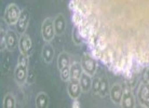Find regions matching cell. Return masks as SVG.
I'll return each instance as SVG.
<instances>
[{
  "label": "cell",
  "mask_w": 149,
  "mask_h": 108,
  "mask_svg": "<svg viewBox=\"0 0 149 108\" xmlns=\"http://www.w3.org/2000/svg\"><path fill=\"white\" fill-rule=\"evenodd\" d=\"M21 13H22V10L19 9V7L16 3L8 4L6 10H4L3 21L9 26L15 25L19 21V16H21Z\"/></svg>",
  "instance_id": "4"
},
{
  "label": "cell",
  "mask_w": 149,
  "mask_h": 108,
  "mask_svg": "<svg viewBox=\"0 0 149 108\" xmlns=\"http://www.w3.org/2000/svg\"><path fill=\"white\" fill-rule=\"evenodd\" d=\"M67 84V93L71 100H77L82 93V89L80 86V82L79 80L76 79H69Z\"/></svg>",
  "instance_id": "10"
},
{
  "label": "cell",
  "mask_w": 149,
  "mask_h": 108,
  "mask_svg": "<svg viewBox=\"0 0 149 108\" xmlns=\"http://www.w3.org/2000/svg\"><path fill=\"white\" fill-rule=\"evenodd\" d=\"M144 71H146L145 72V80H147V81L149 82V68H147V69L144 70Z\"/></svg>",
  "instance_id": "24"
},
{
  "label": "cell",
  "mask_w": 149,
  "mask_h": 108,
  "mask_svg": "<svg viewBox=\"0 0 149 108\" xmlns=\"http://www.w3.org/2000/svg\"><path fill=\"white\" fill-rule=\"evenodd\" d=\"M29 24V13L27 10H22L21 16H19L17 23L15 24V29L19 34V36L24 33H26V29Z\"/></svg>",
  "instance_id": "12"
},
{
  "label": "cell",
  "mask_w": 149,
  "mask_h": 108,
  "mask_svg": "<svg viewBox=\"0 0 149 108\" xmlns=\"http://www.w3.org/2000/svg\"><path fill=\"white\" fill-rule=\"evenodd\" d=\"M71 107L72 108L80 107V103L78 102V98H77V100H74V103H72V105H71Z\"/></svg>",
  "instance_id": "23"
},
{
  "label": "cell",
  "mask_w": 149,
  "mask_h": 108,
  "mask_svg": "<svg viewBox=\"0 0 149 108\" xmlns=\"http://www.w3.org/2000/svg\"><path fill=\"white\" fill-rule=\"evenodd\" d=\"M137 98L141 106L149 107V82L147 80H144L139 84L137 90Z\"/></svg>",
  "instance_id": "9"
},
{
  "label": "cell",
  "mask_w": 149,
  "mask_h": 108,
  "mask_svg": "<svg viewBox=\"0 0 149 108\" xmlns=\"http://www.w3.org/2000/svg\"><path fill=\"white\" fill-rule=\"evenodd\" d=\"M110 92V86H109V81L107 78H101V86H100V89H98V92H97V95L100 97H106Z\"/></svg>",
  "instance_id": "19"
},
{
  "label": "cell",
  "mask_w": 149,
  "mask_h": 108,
  "mask_svg": "<svg viewBox=\"0 0 149 108\" xmlns=\"http://www.w3.org/2000/svg\"><path fill=\"white\" fill-rule=\"evenodd\" d=\"M19 49L21 54H24L26 56H30V54L33 52V41L27 33H24L19 36Z\"/></svg>",
  "instance_id": "8"
},
{
  "label": "cell",
  "mask_w": 149,
  "mask_h": 108,
  "mask_svg": "<svg viewBox=\"0 0 149 108\" xmlns=\"http://www.w3.org/2000/svg\"><path fill=\"white\" fill-rule=\"evenodd\" d=\"M71 38H72V41H74V43L76 45H80L82 42H84V41H83V38H82V36H81V34H80V31H79V29L76 26L74 27L72 34H71Z\"/></svg>",
  "instance_id": "21"
},
{
  "label": "cell",
  "mask_w": 149,
  "mask_h": 108,
  "mask_svg": "<svg viewBox=\"0 0 149 108\" xmlns=\"http://www.w3.org/2000/svg\"><path fill=\"white\" fill-rule=\"evenodd\" d=\"M123 94H122V101L120 106L123 108H134L136 105V100L133 94V90L127 83H124L122 86Z\"/></svg>",
  "instance_id": "7"
},
{
  "label": "cell",
  "mask_w": 149,
  "mask_h": 108,
  "mask_svg": "<svg viewBox=\"0 0 149 108\" xmlns=\"http://www.w3.org/2000/svg\"><path fill=\"white\" fill-rule=\"evenodd\" d=\"M100 86H101V78H94L93 81H92V89H91L94 94H97Z\"/></svg>",
  "instance_id": "22"
},
{
  "label": "cell",
  "mask_w": 149,
  "mask_h": 108,
  "mask_svg": "<svg viewBox=\"0 0 149 108\" xmlns=\"http://www.w3.org/2000/svg\"><path fill=\"white\" fill-rule=\"evenodd\" d=\"M54 54H55V51H54V48L50 45V42H45L43 48H42V52H41V56L45 61V63L50 64L54 59Z\"/></svg>",
  "instance_id": "15"
},
{
  "label": "cell",
  "mask_w": 149,
  "mask_h": 108,
  "mask_svg": "<svg viewBox=\"0 0 149 108\" xmlns=\"http://www.w3.org/2000/svg\"><path fill=\"white\" fill-rule=\"evenodd\" d=\"M17 31L8 29L6 34V48L8 51H14L19 47V38L17 37Z\"/></svg>",
  "instance_id": "11"
},
{
  "label": "cell",
  "mask_w": 149,
  "mask_h": 108,
  "mask_svg": "<svg viewBox=\"0 0 149 108\" xmlns=\"http://www.w3.org/2000/svg\"><path fill=\"white\" fill-rule=\"evenodd\" d=\"M92 81H93L92 76H90V75L86 74V72H83V74H82V76L80 77V79H79V82H80V86H81V89H82V92L88 93L89 91H91V89H92Z\"/></svg>",
  "instance_id": "16"
},
{
  "label": "cell",
  "mask_w": 149,
  "mask_h": 108,
  "mask_svg": "<svg viewBox=\"0 0 149 108\" xmlns=\"http://www.w3.org/2000/svg\"><path fill=\"white\" fill-rule=\"evenodd\" d=\"M16 98L12 93H7L3 97L2 102V107L3 108H16Z\"/></svg>",
  "instance_id": "20"
},
{
  "label": "cell",
  "mask_w": 149,
  "mask_h": 108,
  "mask_svg": "<svg viewBox=\"0 0 149 108\" xmlns=\"http://www.w3.org/2000/svg\"><path fill=\"white\" fill-rule=\"evenodd\" d=\"M41 36L42 39L45 42H51L56 36L55 29H54V23H53V19L51 17H47V19L42 22L41 25Z\"/></svg>",
  "instance_id": "6"
},
{
  "label": "cell",
  "mask_w": 149,
  "mask_h": 108,
  "mask_svg": "<svg viewBox=\"0 0 149 108\" xmlns=\"http://www.w3.org/2000/svg\"><path fill=\"white\" fill-rule=\"evenodd\" d=\"M28 64H29V56L19 54L14 69V80L16 81V83L24 84L27 81V78H28Z\"/></svg>",
  "instance_id": "2"
},
{
  "label": "cell",
  "mask_w": 149,
  "mask_h": 108,
  "mask_svg": "<svg viewBox=\"0 0 149 108\" xmlns=\"http://www.w3.org/2000/svg\"><path fill=\"white\" fill-rule=\"evenodd\" d=\"M122 94H123L122 84H120V83H115V84L110 88L109 96H110V100H111V102L115 105L120 106L121 101H122Z\"/></svg>",
  "instance_id": "13"
},
{
  "label": "cell",
  "mask_w": 149,
  "mask_h": 108,
  "mask_svg": "<svg viewBox=\"0 0 149 108\" xmlns=\"http://www.w3.org/2000/svg\"><path fill=\"white\" fill-rule=\"evenodd\" d=\"M80 63H81L83 72H86V74L90 75V76H92V77L96 74L97 67H98L97 60L90 52L83 53Z\"/></svg>",
  "instance_id": "5"
},
{
  "label": "cell",
  "mask_w": 149,
  "mask_h": 108,
  "mask_svg": "<svg viewBox=\"0 0 149 108\" xmlns=\"http://www.w3.org/2000/svg\"><path fill=\"white\" fill-rule=\"evenodd\" d=\"M89 52L118 76L149 68V0H69Z\"/></svg>",
  "instance_id": "1"
},
{
  "label": "cell",
  "mask_w": 149,
  "mask_h": 108,
  "mask_svg": "<svg viewBox=\"0 0 149 108\" xmlns=\"http://www.w3.org/2000/svg\"><path fill=\"white\" fill-rule=\"evenodd\" d=\"M53 23H54V29H55L56 35H58V36L63 35L66 30V26H67L66 17L62 13H58L53 19Z\"/></svg>",
  "instance_id": "14"
},
{
  "label": "cell",
  "mask_w": 149,
  "mask_h": 108,
  "mask_svg": "<svg viewBox=\"0 0 149 108\" xmlns=\"http://www.w3.org/2000/svg\"><path fill=\"white\" fill-rule=\"evenodd\" d=\"M83 74V69H82L81 63L79 62H72L70 64V79H76L79 80L80 77Z\"/></svg>",
  "instance_id": "18"
},
{
  "label": "cell",
  "mask_w": 149,
  "mask_h": 108,
  "mask_svg": "<svg viewBox=\"0 0 149 108\" xmlns=\"http://www.w3.org/2000/svg\"><path fill=\"white\" fill-rule=\"evenodd\" d=\"M50 105V97L45 92H39L36 96V107L48 108Z\"/></svg>",
  "instance_id": "17"
},
{
  "label": "cell",
  "mask_w": 149,
  "mask_h": 108,
  "mask_svg": "<svg viewBox=\"0 0 149 108\" xmlns=\"http://www.w3.org/2000/svg\"><path fill=\"white\" fill-rule=\"evenodd\" d=\"M70 56L67 52H61L57 57V67L60 70L61 79L68 81L70 79Z\"/></svg>",
  "instance_id": "3"
}]
</instances>
